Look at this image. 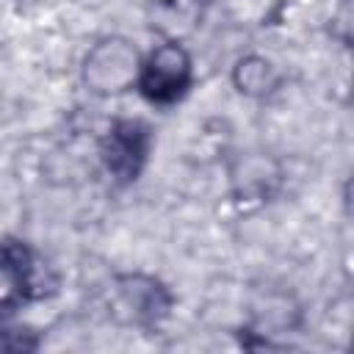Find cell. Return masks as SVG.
Masks as SVG:
<instances>
[{
    "label": "cell",
    "mask_w": 354,
    "mask_h": 354,
    "mask_svg": "<svg viewBox=\"0 0 354 354\" xmlns=\"http://www.w3.org/2000/svg\"><path fill=\"white\" fill-rule=\"evenodd\" d=\"M149 130L141 122L124 119L116 122L105 141H102V160L105 169L119 180V183H130L138 177L147 155H149Z\"/></svg>",
    "instance_id": "3"
},
{
    "label": "cell",
    "mask_w": 354,
    "mask_h": 354,
    "mask_svg": "<svg viewBox=\"0 0 354 354\" xmlns=\"http://www.w3.org/2000/svg\"><path fill=\"white\" fill-rule=\"evenodd\" d=\"M116 313H124L127 324H149L166 313L169 296L166 290L147 277H122L116 293Z\"/></svg>",
    "instance_id": "4"
},
{
    "label": "cell",
    "mask_w": 354,
    "mask_h": 354,
    "mask_svg": "<svg viewBox=\"0 0 354 354\" xmlns=\"http://www.w3.org/2000/svg\"><path fill=\"white\" fill-rule=\"evenodd\" d=\"M191 80H194L191 53L180 41L163 39L152 53L141 58L136 88L155 105H171L188 91Z\"/></svg>",
    "instance_id": "2"
},
{
    "label": "cell",
    "mask_w": 354,
    "mask_h": 354,
    "mask_svg": "<svg viewBox=\"0 0 354 354\" xmlns=\"http://www.w3.org/2000/svg\"><path fill=\"white\" fill-rule=\"evenodd\" d=\"M141 53L122 36H105L83 55L80 77L83 86L97 97H116L138 83L141 72Z\"/></svg>",
    "instance_id": "1"
},
{
    "label": "cell",
    "mask_w": 354,
    "mask_h": 354,
    "mask_svg": "<svg viewBox=\"0 0 354 354\" xmlns=\"http://www.w3.org/2000/svg\"><path fill=\"white\" fill-rule=\"evenodd\" d=\"M202 11H205V0H155L152 28L163 39L180 41L199 25Z\"/></svg>",
    "instance_id": "5"
},
{
    "label": "cell",
    "mask_w": 354,
    "mask_h": 354,
    "mask_svg": "<svg viewBox=\"0 0 354 354\" xmlns=\"http://www.w3.org/2000/svg\"><path fill=\"white\" fill-rule=\"evenodd\" d=\"M232 83L243 97H268L279 88L282 83V72L263 55H246L235 64L232 69Z\"/></svg>",
    "instance_id": "6"
}]
</instances>
